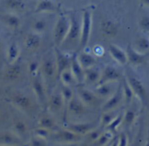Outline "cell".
Returning a JSON list of instances; mask_svg holds the SVG:
<instances>
[{"label": "cell", "instance_id": "cb8c5ba5", "mask_svg": "<svg viewBox=\"0 0 149 146\" xmlns=\"http://www.w3.org/2000/svg\"><path fill=\"white\" fill-rule=\"evenodd\" d=\"M101 33L104 38L112 39L118 33V28L116 24L111 21H102L100 26Z\"/></svg>", "mask_w": 149, "mask_h": 146}, {"label": "cell", "instance_id": "83f0119b", "mask_svg": "<svg viewBox=\"0 0 149 146\" xmlns=\"http://www.w3.org/2000/svg\"><path fill=\"white\" fill-rule=\"evenodd\" d=\"M20 48L16 42H12L10 44L7 51V60L9 64L16 63L20 57Z\"/></svg>", "mask_w": 149, "mask_h": 146}, {"label": "cell", "instance_id": "5b68a950", "mask_svg": "<svg viewBox=\"0 0 149 146\" xmlns=\"http://www.w3.org/2000/svg\"><path fill=\"white\" fill-rule=\"evenodd\" d=\"M31 89L37 104L42 108H46L49 94L48 92L46 85L40 72L35 76L32 77Z\"/></svg>", "mask_w": 149, "mask_h": 146}, {"label": "cell", "instance_id": "f546056e", "mask_svg": "<svg viewBox=\"0 0 149 146\" xmlns=\"http://www.w3.org/2000/svg\"><path fill=\"white\" fill-rule=\"evenodd\" d=\"M7 27L13 30H17L21 27V22L20 18L14 14H6L2 18Z\"/></svg>", "mask_w": 149, "mask_h": 146}, {"label": "cell", "instance_id": "6da1fadb", "mask_svg": "<svg viewBox=\"0 0 149 146\" xmlns=\"http://www.w3.org/2000/svg\"><path fill=\"white\" fill-rule=\"evenodd\" d=\"M10 102L22 113L31 115L36 112V104L31 97L23 92H15L10 96Z\"/></svg>", "mask_w": 149, "mask_h": 146}, {"label": "cell", "instance_id": "d6986e66", "mask_svg": "<svg viewBox=\"0 0 149 146\" xmlns=\"http://www.w3.org/2000/svg\"><path fill=\"white\" fill-rule=\"evenodd\" d=\"M127 61L132 66H138L143 64L146 59L147 54H142L133 48L132 44H129L126 49Z\"/></svg>", "mask_w": 149, "mask_h": 146}, {"label": "cell", "instance_id": "74e56055", "mask_svg": "<svg viewBox=\"0 0 149 146\" xmlns=\"http://www.w3.org/2000/svg\"><path fill=\"white\" fill-rule=\"evenodd\" d=\"M59 89L61 93V95H62L63 98H64L66 104H68L69 102L75 96V93L73 91L72 87L61 85V88Z\"/></svg>", "mask_w": 149, "mask_h": 146}, {"label": "cell", "instance_id": "f6af8a7d", "mask_svg": "<svg viewBox=\"0 0 149 146\" xmlns=\"http://www.w3.org/2000/svg\"><path fill=\"white\" fill-rule=\"evenodd\" d=\"M145 4H146L147 5H149V0H143Z\"/></svg>", "mask_w": 149, "mask_h": 146}, {"label": "cell", "instance_id": "7c38bea8", "mask_svg": "<svg viewBox=\"0 0 149 146\" xmlns=\"http://www.w3.org/2000/svg\"><path fill=\"white\" fill-rule=\"evenodd\" d=\"M122 103H124V96H123L121 85L120 83L117 91H116L113 95L111 96L110 98L104 102L101 107V110L102 112L116 111L119 108Z\"/></svg>", "mask_w": 149, "mask_h": 146}, {"label": "cell", "instance_id": "277c9868", "mask_svg": "<svg viewBox=\"0 0 149 146\" xmlns=\"http://www.w3.org/2000/svg\"><path fill=\"white\" fill-rule=\"evenodd\" d=\"M69 17H70V27L68 35H67L64 44L67 42L70 46L78 45V47H79L81 36L82 17L80 16L76 12H73L70 13Z\"/></svg>", "mask_w": 149, "mask_h": 146}, {"label": "cell", "instance_id": "5bb4252c", "mask_svg": "<svg viewBox=\"0 0 149 146\" xmlns=\"http://www.w3.org/2000/svg\"><path fill=\"white\" fill-rule=\"evenodd\" d=\"M121 73L118 69L113 66L107 65L104 67L102 71H101V78L99 84L119 82L121 81Z\"/></svg>", "mask_w": 149, "mask_h": 146}, {"label": "cell", "instance_id": "d6a6232c", "mask_svg": "<svg viewBox=\"0 0 149 146\" xmlns=\"http://www.w3.org/2000/svg\"><path fill=\"white\" fill-rule=\"evenodd\" d=\"M118 115L119 114L117 113V110L116 111H108V112H102L100 120V127L103 129H105Z\"/></svg>", "mask_w": 149, "mask_h": 146}, {"label": "cell", "instance_id": "f1b7e54d", "mask_svg": "<svg viewBox=\"0 0 149 146\" xmlns=\"http://www.w3.org/2000/svg\"><path fill=\"white\" fill-rule=\"evenodd\" d=\"M132 46L140 54H148L149 53V38L140 36L135 40Z\"/></svg>", "mask_w": 149, "mask_h": 146}, {"label": "cell", "instance_id": "4dcf8cb0", "mask_svg": "<svg viewBox=\"0 0 149 146\" xmlns=\"http://www.w3.org/2000/svg\"><path fill=\"white\" fill-rule=\"evenodd\" d=\"M58 78L61 82V84L63 86L72 87L74 84H77L76 80L70 68L64 70L62 72L60 73Z\"/></svg>", "mask_w": 149, "mask_h": 146}, {"label": "cell", "instance_id": "8d00e7d4", "mask_svg": "<svg viewBox=\"0 0 149 146\" xmlns=\"http://www.w3.org/2000/svg\"><path fill=\"white\" fill-rule=\"evenodd\" d=\"M136 117H137V113L134 111V110L131 108L127 109L122 115V124H121V125L127 127V128L130 127L134 124V121L136 120Z\"/></svg>", "mask_w": 149, "mask_h": 146}, {"label": "cell", "instance_id": "44dd1931", "mask_svg": "<svg viewBox=\"0 0 149 146\" xmlns=\"http://www.w3.org/2000/svg\"><path fill=\"white\" fill-rule=\"evenodd\" d=\"M23 140L13 131H4L0 133V145H21Z\"/></svg>", "mask_w": 149, "mask_h": 146}, {"label": "cell", "instance_id": "9c48e42d", "mask_svg": "<svg viewBox=\"0 0 149 146\" xmlns=\"http://www.w3.org/2000/svg\"><path fill=\"white\" fill-rule=\"evenodd\" d=\"M88 110L75 94L67 104L66 115L73 118H82L87 115Z\"/></svg>", "mask_w": 149, "mask_h": 146}, {"label": "cell", "instance_id": "ba28073f", "mask_svg": "<svg viewBox=\"0 0 149 146\" xmlns=\"http://www.w3.org/2000/svg\"><path fill=\"white\" fill-rule=\"evenodd\" d=\"M93 24V15L91 10L86 9L82 15L81 22V36L79 48L84 49L88 45L91 38Z\"/></svg>", "mask_w": 149, "mask_h": 146}, {"label": "cell", "instance_id": "52a82bcc", "mask_svg": "<svg viewBox=\"0 0 149 146\" xmlns=\"http://www.w3.org/2000/svg\"><path fill=\"white\" fill-rule=\"evenodd\" d=\"M75 94L83 104L88 109L101 107L104 103V101L98 97L93 90L89 89L84 86L80 85L77 88Z\"/></svg>", "mask_w": 149, "mask_h": 146}, {"label": "cell", "instance_id": "f35d334b", "mask_svg": "<svg viewBox=\"0 0 149 146\" xmlns=\"http://www.w3.org/2000/svg\"><path fill=\"white\" fill-rule=\"evenodd\" d=\"M122 115L123 114H119L113 121H112L107 127H106V130L110 132L113 133V134L115 131H116V129L118 127H119L122 124Z\"/></svg>", "mask_w": 149, "mask_h": 146}, {"label": "cell", "instance_id": "836d02e7", "mask_svg": "<svg viewBox=\"0 0 149 146\" xmlns=\"http://www.w3.org/2000/svg\"><path fill=\"white\" fill-rule=\"evenodd\" d=\"M56 10L54 4L49 0H42L37 4L35 9L36 13H51Z\"/></svg>", "mask_w": 149, "mask_h": 146}, {"label": "cell", "instance_id": "ab89813d", "mask_svg": "<svg viewBox=\"0 0 149 146\" xmlns=\"http://www.w3.org/2000/svg\"><path fill=\"white\" fill-rule=\"evenodd\" d=\"M40 62H38V61H31L29 62L27 65V70L28 72L32 77L35 76L40 72Z\"/></svg>", "mask_w": 149, "mask_h": 146}, {"label": "cell", "instance_id": "8992f818", "mask_svg": "<svg viewBox=\"0 0 149 146\" xmlns=\"http://www.w3.org/2000/svg\"><path fill=\"white\" fill-rule=\"evenodd\" d=\"M40 73L46 86L48 83H53L54 80L57 78L56 65L54 53L52 55L45 56L40 61Z\"/></svg>", "mask_w": 149, "mask_h": 146}, {"label": "cell", "instance_id": "d4e9b609", "mask_svg": "<svg viewBox=\"0 0 149 146\" xmlns=\"http://www.w3.org/2000/svg\"><path fill=\"white\" fill-rule=\"evenodd\" d=\"M38 124L40 127H42L51 131L57 130L56 119L48 111L40 117L38 120Z\"/></svg>", "mask_w": 149, "mask_h": 146}, {"label": "cell", "instance_id": "bcb514c9", "mask_svg": "<svg viewBox=\"0 0 149 146\" xmlns=\"http://www.w3.org/2000/svg\"><path fill=\"white\" fill-rule=\"evenodd\" d=\"M0 146H9V145H0ZM14 146H22V145H14Z\"/></svg>", "mask_w": 149, "mask_h": 146}, {"label": "cell", "instance_id": "2e32d148", "mask_svg": "<svg viewBox=\"0 0 149 146\" xmlns=\"http://www.w3.org/2000/svg\"><path fill=\"white\" fill-rule=\"evenodd\" d=\"M54 57H55L56 65L57 70V78L60 73L62 72L64 70L69 69L70 67V61L71 57H69L67 54L59 49V48H54Z\"/></svg>", "mask_w": 149, "mask_h": 146}, {"label": "cell", "instance_id": "484cf974", "mask_svg": "<svg viewBox=\"0 0 149 146\" xmlns=\"http://www.w3.org/2000/svg\"><path fill=\"white\" fill-rule=\"evenodd\" d=\"M77 58L84 70L94 67L97 64V59L95 56L89 53L80 52L77 54Z\"/></svg>", "mask_w": 149, "mask_h": 146}, {"label": "cell", "instance_id": "7a4b0ae2", "mask_svg": "<svg viewBox=\"0 0 149 146\" xmlns=\"http://www.w3.org/2000/svg\"><path fill=\"white\" fill-rule=\"evenodd\" d=\"M66 104L60 89L56 90L49 94L47 103V111L56 118L66 115Z\"/></svg>", "mask_w": 149, "mask_h": 146}, {"label": "cell", "instance_id": "1f68e13d", "mask_svg": "<svg viewBox=\"0 0 149 146\" xmlns=\"http://www.w3.org/2000/svg\"><path fill=\"white\" fill-rule=\"evenodd\" d=\"M121 89H122L123 96H124V103L127 105L131 104L133 101V99L134 97V92L131 88L130 86L129 85L128 82L126 80V78L121 81Z\"/></svg>", "mask_w": 149, "mask_h": 146}, {"label": "cell", "instance_id": "7dc6e473", "mask_svg": "<svg viewBox=\"0 0 149 146\" xmlns=\"http://www.w3.org/2000/svg\"><path fill=\"white\" fill-rule=\"evenodd\" d=\"M0 50H1V40H0Z\"/></svg>", "mask_w": 149, "mask_h": 146}, {"label": "cell", "instance_id": "4fadbf2b", "mask_svg": "<svg viewBox=\"0 0 149 146\" xmlns=\"http://www.w3.org/2000/svg\"><path fill=\"white\" fill-rule=\"evenodd\" d=\"M99 123L97 121H87V122L70 123L66 128L73 131L75 134L82 137L87 135L89 132L97 128Z\"/></svg>", "mask_w": 149, "mask_h": 146}, {"label": "cell", "instance_id": "7bdbcfd3", "mask_svg": "<svg viewBox=\"0 0 149 146\" xmlns=\"http://www.w3.org/2000/svg\"><path fill=\"white\" fill-rule=\"evenodd\" d=\"M29 146H48L45 139L34 136L29 142Z\"/></svg>", "mask_w": 149, "mask_h": 146}, {"label": "cell", "instance_id": "603a6c76", "mask_svg": "<svg viewBox=\"0 0 149 146\" xmlns=\"http://www.w3.org/2000/svg\"><path fill=\"white\" fill-rule=\"evenodd\" d=\"M101 78V71L95 67L84 70V82L87 86H97L99 84Z\"/></svg>", "mask_w": 149, "mask_h": 146}, {"label": "cell", "instance_id": "e0dca14e", "mask_svg": "<svg viewBox=\"0 0 149 146\" xmlns=\"http://www.w3.org/2000/svg\"><path fill=\"white\" fill-rule=\"evenodd\" d=\"M23 73V67L18 61L14 64H9L4 72V80L8 83L15 82L20 79Z\"/></svg>", "mask_w": 149, "mask_h": 146}, {"label": "cell", "instance_id": "4316f807", "mask_svg": "<svg viewBox=\"0 0 149 146\" xmlns=\"http://www.w3.org/2000/svg\"><path fill=\"white\" fill-rule=\"evenodd\" d=\"M13 131L22 140L29 134V126L23 118H16L13 121Z\"/></svg>", "mask_w": 149, "mask_h": 146}, {"label": "cell", "instance_id": "30bf717a", "mask_svg": "<svg viewBox=\"0 0 149 146\" xmlns=\"http://www.w3.org/2000/svg\"><path fill=\"white\" fill-rule=\"evenodd\" d=\"M126 80L132 89L134 97H137V98L141 102V103L146 104L147 101V92H146V89L143 82L137 77L130 73L127 75Z\"/></svg>", "mask_w": 149, "mask_h": 146}, {"label": "cell", "instance_id": "9a60e30c", "mask_svg": "<svg viewBox=\"0 0 149 146\" xmlns=\"http://www.w3.org/2000/svg\"><path fill=\"white\" fill-rule=\"evenodd\" d=\"M117 83L118 82L99 84L97 86L94 87L93 91L98 96V97H100L104 102L107 99L110 98L111 96L113 95L117 91L119 86V85H117Z\"/></svg>", "mask_w": 149, "mask_h": 146}, {"label": "cell", "instance_id": "ffe728a7", "mask_svg": "<svg viewBox=\"0 0 149 146\" xmlns=\"http://www.w3.org/2000/svg\"><path fill=\"white\" fill-rule=\"evenodd\" d=\"M108 52L111 58L120 65H125L128 63L126 51L117 45L110 44L108 47Z\"/></svg>", "mask_w": 149, "mask_h": 146}, {"label": "cell", "instance_id": "e575fe53", "mask_svg": "<svg viewBox=\"0 0 149 146\" xmlns=\"http://www.w3.org/2000/svg\"><path fill=\"white\" fill-rule=\"evenodd\" d=\"M48 27V24L46 20L44 19V18H39V19L35 20L33 22V24H31V30H32V32L41 35V34L46 31Z\"/></svg>", "mask_w": 149, "mask_h": 146}, {"label": "cell", "instance_id": "d590c367", "mask_svg": "<svg viewBox=\"0 0 149 146\" xmlns=\"http://www.w3.org/2000/svg\"><path fill=\"white\" fill-rule=\"evenodd\" d=\"M5 5L15 13H22L26 10V4L23 0H6Z\"/></svg>", "mask_w": 149, "mask_h": 146}, {"label": "cell", "instance_id": "ee69618b", "mask_svg": "<svg viewBox=\"0 0 149 146\" xmlns=\"http://www.w3.org/2000/svg\"><path fill=\"white\" fill-rule=\"evenodd\" d=\"M5 114H6V112L4 111L3 108H2V107L0 106V121H2V118H3V116Z\"/></svg>", "mask_w": 149, "mask_h": 146}, {"label": "cell", "instance_id": "8fae6325", "mask_svg": "<svg viewBox=\"0 0 149 146\" xmlns=\"http://www.w3.org/2000/svg\"><path fill=\"white\" fill-rule=\"evenodd\" d=\"M51 137H52L55 141L58 143H64V144H72V143H76L81 141L83 137L65 128L63 129H58L54 131V132L51 133Z\"/></svg>", "mask_w": 149, "mask_h": 146}, {"label": "cell", "instance_id": "60d3db41", "mask_svg": "<svg viewBox=\"0 0 149 146\" xmlns=\"http://www.w3.org/2000/svg\"><path fill=\"white\" fill-rule=\"evenodd\" d=\"M34 136H36V137H41V138H43L46 140L47 138L51 137V131H49V130H47L45 129L39 127L38 128H37L34 130Z\"/></svg>", "mask_w": 149, "mask_h": 146}, {"label": "cell", "instance_id": "ac0fdd59", "mask_svg": "<svg viewBox=\"0 0 149 146\" xmlns=\"http://www.w3.org/2000/svg\"><path fill=\"white\" fill-rule=\"evenodd\" d=\"M70 70L72 72L74 78L76 80L77 84L84 83V70L81 67V64L78 61L77 58V54H74L71 56V61H70Z\"/></svg>", "mask_w": 149, "mask_h": 146}, {"label": "cell", "instance_id": "b9f144b4", "mask_svg": "<svg viewBox=\"0 0 149 146\" xmlns=\"http://www.w3.org/2000/svg\"><path fill=\"white\" fill-rule=\"evenodd\" d=\"M139 26L142 31L145 33H149V16L144 15L140 18Z\"/></svg>", "mask_w": 149, "mask_h": 146}, {"label": "cell", "instance_id": "3957f363", "mask_svg": "<svg viewBox=\"0 0 149 146\" xmlns=\"http://www.w3.org/2000/svg\"><path fill=\"white\" fill-rule=\"evenodd\" d=\"M70 27V17L61 15L57 19L53 31V39L55 47L60 48L64 44Z\"/></svg>", "mask_w": 149, "mask_h": 146}, {"label": "cell", "instance_id": "7402d4cb", "mask_svg": "<svg viewBox=\"0 0 149 146\" xmlns=\"http://www.w3.org/2000/svg\"><path fill=\"white\" fill-rule=\"evenodd\" d=\"M42 44L41 35L31 32L26 36L24 39V46L27 51H35L39 49Z\"/></svg>", "mask_w": 149, "mask_h": 146}]
</instances>
